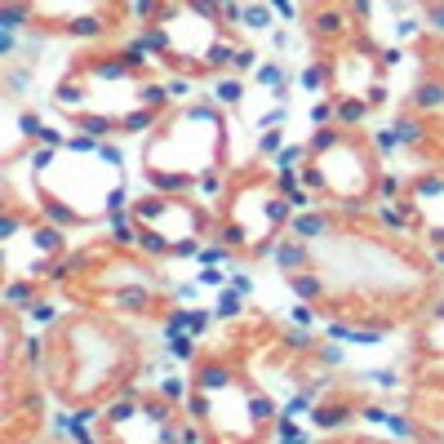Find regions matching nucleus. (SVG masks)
Instances as JSON below:
<instances>
[{"label": "nucleus", "mask_w": 444, "mask_h": 444, "mask_svg": "<svg viewBox=\"0 0 444 444\" xmlns=\"http://www.w3.org/2000/svg\"><path fill=\"white\" fill-rule=\"evenodd\" d=\"M196 258H200V271H209V267H222L231 253H226V244H200V253H196Z\"/></svg>", "instance_id": "9d476101"}, {"label": "nucleus", "mask_w": 444, "mask_h": 444, "mask_svg": "<svg viewBox=\"0 0 444 444\" xmlns=\"http://www.w3.org/2000/svg\"><path fill=\"white\" fill-rule=\"evenodd\" d=\"M218 307H222V316H235V311H240V294H222Z\"/></svg>", "instance_id": "4be33fe9"}, {"label": "nucleus", "mask_w": 444, "mask_h": 444, "mask_svg": "<svg viewBox=\"0 0 444 444\" xmlns=\"http://www.w3.org/2000/svg\"><path fill=\"white\" fill-rule=\"evenodd\" d=\"M364 111H369V98H355V93H338V120L342 125H360ZM338 125V129H342Z\"/></svg>", "instance_id": "7ed1b4c3"}, {"label": "nucleus", "mask_w": 444, "mask_h": 444, "mask_svg": "<svg viewBox=\"0 0 444 444\" xmlns=\"http://www.w3.org/2000/svg\"><path fill=\"white\" fill-rule=\"evenodd\" d=\"M240 23L249 27V32H267V27H271V5H249Z\"/></svg>", "instance_id": "1a4fd4ad"}, {"label": "nucleus", "mask_w": 444, "mask_h": 444, "mask_svg": "<svg viewBox=\"0 0 444 444\" xmlns=\"http://www.w3.org/2000/svg\"><path fill=\"white\" fill-rule=\"evenodd\" d=\"M196 280H200V285H209V289H218V285H222L226 276H222L218 267H209V271H200V276H196Z\"/></svg>", "instance_id": "412c9836"}, {"label": "nucleus", "mask_w": 444, "mask_h": 444, "mask_svg": "<svg viewBox=\"0 0 444 444\" xmlns=\"http://www.w3.org/2000/svg\"><path fill=\"white\" fill-rule=\"evenodd\" d=\"M316 32H342V14L338 9H316Z\"/></svg>", "instance_id": "ddd939ff"}, {"label": "nucleus", "mask_w": 444, "mask_h": 444, "mask_svg": "<svg viewBox=\"0 0 444 444\" xmlns=\"http://www.w3.org/2000/svg\"><path fill=\"white\" fill-rule=\"evenodd\" d=\"M289 285H294L302 298H320V289H325V285H320V276H311V271H298V276H289Z\"/></svg>", "instance_id": "9b49d317"}, {"label": "nucleus", "mask_w": 444, "mask_h": 444, "mask_svg": "<svg viewBox=\"0 0 444 444\" xmlns=\"http://www.w3.org/2000/svg\"><path fill=\"white\" fill-rule=\"evenodd\" d=\"M249 67H253V71L262 67V62H258V54H253V49H235V62H231V71L240 75V71H249Z\"/></svg>", "instance_id": "dca6fc26"}, {"label": "nucleus", "mask_w": 444, "mask_h": 444, "mask_svg": "<svg viewBox=\"0 0 444 444\" xmlns=\"http://www.w3.org/2000/svg\"><path fill=\"white\" fill-rule=\"evenodd\" d=\"M285 200H289V209H311V191H307V187H298V191H289Z\"/></svg>", "instance_id": "6ab92c4d"}, {"label": "nucleus", "mask_w": 444, "mask_h": 444, "mask_svg": "<svg viewBox=\"0 0 444 444\" xmlns=\"http://www.w3.org/2000/svg\"><path fill=\"white\" fill-rule=\"evenodd\" d=\"M276 125H285V107H271L267 116H262V134H267V129H276Z\"/></svg>", "instance_id": "aec40b11"}, {"label": "nucleus", "mask_w": 444, "mask_h": 444, "mask_svg": "<svg viewBox=\"0 0 444 444\" xmlns=\"http://www.w3.org/2000/svg\"><path fill=\"white\" fill-rule=\"evenodd\" d=\"M298 80H302V89H311V93H316L320 84L329 80V67H320V62H307V67H302V75H298Z\"/></svg>", "instance_id": "f8f14e48"}, {"label": "nucleus", "mask_w": 444, "mask_h": 444, "mask_svg": "<svg viewBox=\"0 0 444 444\" xmlns=\"http://www.w3.org/2000/svg\"><path fill=\"white\" fill-rule=\"evenodd\" d=\"M289 231L302 235V240H316V235H325V231H329V218H325V213H302V218L289 222Z\"/></svg>", "instance_id": "39448f33"}, {"label": "nucleus", "mask_w": 444, "mask_h": 444, "mask_svg": "<svg viewBox=\"0 0 444 444\" xmlns=\"http://www.w3.org/2000/svg\"><path fill=\"white\" fill-rule=\"evenodd\" d=\"M253 80H258V84H267V89H276V93L289 84V80H285V67H280V62H262V67L253 71Z\"/></svg>", "instance_id": "6e6552de"}, {"label": "nucleus", "mask_w": 444, "mask_h": 444, "mask_svg": "<svg viewBox=\"0 0 444 444\" xmlns=\"http://www.w3.org/2000/svg\"><path fill=\"white\" fill-rule=\"evenodd\" d=\"M231 285H235V294H249L253 280H249V276H231Z\"/></svg>", "instance_id": "5701e85b"}, {"label": "nucleus", "mask_w": 444, "mask_h": 444, "mask_svg": "<svg viewBox=\"0 0 444 444\" xmlns=\"http://www.w3.org/2000/svg\"><path fill=\"white\" fill-rule=\"evenodd\" d=\"M377 218H382L391 231H409V205H377Z\"/></svg>", "instance_id": "423d86ee"}, {"label": "nucleus", "mask_w": 444, "mask_h": 444, "mask_svg": "<svg viewBox=\"0 0 444 444\" xmlns=\"http://www.w3.org/2000/svg\"><path fill=\"white\" fill-rule=\"evenodd\" d=\"M413 107H418V111H440L444 107V80H440V75H427V80L418 84Z\"/></svg>", "instance_id": "f03ea898"}, {"label": "nucleus", "mask_w": 444, "mask_h": 444, "mask_svg": "<svg viewBox=\"0 0 444 444\" xmlns=\"http://www.w3.org/2000/svg\"><path fill=\"white\" fill-rule=\"evenodd\" d=\"M334 111H338V98H325V102H316V107H311V120H316V125H329V120H334ZM334 129V125H329Z\"/></svg>", "instance_id": "2eb2a0df"}, {"label": "nucleus", "mask_w": 444, "mask_h": 444, "mask_svg": "<svg viewBox=\"0 0 444 444\" xmlns=\"http://www.w3.org/2000/svg\"><path fill=\"white\" fill-rule=\"evenodd\" d=\"M271 258H276L280 271H294L298 276V267L311 258V244L307 240H271Z\"/></svg>", "instance_id": "f257e3e1"}, {"label": "nucleus", "mask_w": 444, "mask_h": 444, "mask_svg": "<svg viewBox=\"0 0 444 444\" xmlns=\"http://www.w3.org/2000/svg\"><path fill=\"white\" fill-rule=\"evenodd\" d=\"M49 165H54V151H49V147H40V151L32 147V169H36V174H45Z\"/></svg>", "instance_id": "a211bd4d"}, {"label": "nucleus", "mask_w": 444, "mask_h": 444, "mask_svg": "<svg viewBox=\"0 0 444 444\" xmlns=\"http://www.w3.org/2000/svg\"><path fill=\"white\" fill-rule=\"evenodd\" d=\"M391 129H395V138H400V147H413V143H422V138H427V125H422V116H400Z\"/></svg>", "instance_id": "20e7f679"}, {"label": "nucleus", "mask_w": 444, "mask_h": 444, "mask_svg": "<svg viewBox=\"0 0 444 444\" xmlns=\"http://www.w3.org/2000/svg\"><path fill=\"white\" fill-rule=\"evenodd\" d=\"M209 93H213V102H240V80H226V75H213L209 80Z\"/></svg>", "instance_id": "0eeeda50"}, {"label": "nucleus", "mask_w": 444, "mask_h": 444, "mask_svg": "<svg viewBox=\"0 0 444 444\" xmlns=\"http://www.w3.org/2000/svg\"><path fill=\"white\" fill-rule=\"evenodd\" d=\"M262 151H267V156H280V151H285V134L267 129V134H262Z\"/></svg>", "instance_id": "f3484780"}, {"label": "nucleus", "mask_w": 444, "mask_h": 444, "mask_svg": "<svg viewBox=\"0 0 444 444\" xmlns=\"http://www.w3.org/2000/svg\"><path fill=\"white\" fill-rule=\"evenodd\" d=\"M165 89H169V98H191V93H196V80H191V75H174Z\"/></svg>", "instance_id": "4468645a"}]
</instances>
